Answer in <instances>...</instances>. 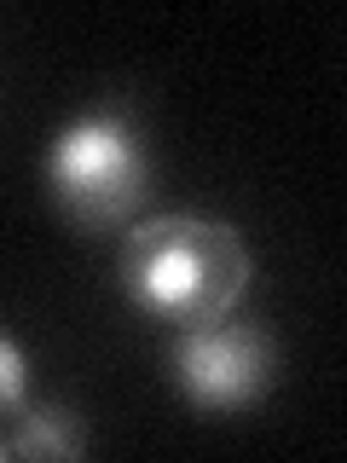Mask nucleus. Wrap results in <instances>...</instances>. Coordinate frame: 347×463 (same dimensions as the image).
Segmentation results:
<instances>
[{"label": "nucleus", "mask_w": 347, "mask_h": 463, "mask_svg": "<svg viewBox=\"0 0 347 463\" xmlns=\"http://www.w3.org/2000/svg\"><path fill=\"white\" fill-rule=\"evenodd\" d=\"M47 192L87 232L134 221V209L151 192V163H145L134 122L122 110H93L70 122L47 151Z\"/></svg>", "instance_id": "f03ea898"}, {"label": "nucleus", "mask_w": 347, "mask_h": 463, "mask_svg": "<svg viewBox=\"0 0 347 463\" xmlns=\"http://www.w3.org/2000/svg\"><path fill=\"white\" fill-rule=\"evenodd\" d=\"M278 371V347L260 325L238 318H209V325H185L174 342V376L202 411H238L260 400Z\"/></svg>", "instance_id": "7ed1b4c3"}, {"label": "nucleus", "mask_w": 347, "mask_h": 463, "mask_svg": "<svg viewBox=\"0 0 347 463\" xmlns=\"http://www.w3.org/2000/svg\"><path fill=\"white\" fill-rule=\"evenodd\" d=\"M87 434H81V417L70 405H29L18 417V434H12V452L18 458H81Z\"/></svg>", "instance_id": "20e7f679"}, {"label": "nucleus", "mask_w": 347, "mask_h": 463, "mask_svg": "<svg viewBox=\"0 0 347 463\" xmlns=\"http://www.w3.org/2000/svg\"><path fill=\"white\" fill-rule=\"evenodd\" d=\"M23 388H29V365H23V347L0 330V417H12L23 405Z\"/></svg>", "instance_id": "39448f33"}, {"label": "nucleus", "mask_w": 347, "mask_h": 463, "mask_svg": "<svg viewBox=\"0 0 347 463\" xmlns=\"http://www.w3.org/2000/svg\"><path fill=\"white\" fill-rule=\"evenodd\" d=\"M122 284L145 313L163 325H209L226 318L249 289V250L220 221L197 214H163L127 232Z\"/></svg>", "instance_id": "f257e3e1"}]
</instances>
